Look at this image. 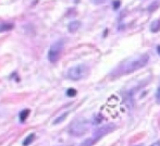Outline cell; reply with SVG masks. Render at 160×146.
Masks as SVG:
<instances>
[{
    "mask_svg": "<svg viewBox=\"0 0 160 146\" xmlns=\"http://www.w3.org/2000/svg\"><path fill=\"white\" fill-rule=\"evenodd\" d=\"M148 61H149V56L147 54H144L140 57L134 59V60H129V61L124 62L121 67L118 68L117 74L118 75L129 74V73H132L134 71H137L140 68L145 67L148 63Z\"/></svg>",
    "mask_w": 160,
    "mask_h": 146,
    "instance_id": "6da1fadb",
    "label": "cell"
},
{
    "mask_svg": "<svg viewBox=\"0 0 160 146\" xmlns=\"http://www.w3.org/2000/svg\"><path fill=\"white\" fill-rule=\"evenodd\" d=\"M89 73V69L85 65H79L72 67L68 70L67 78L72 81H80L82 78H85Z\"/></svg>",
    "mask_w": 160,
    "mask_h": 146,
    "instance_id": "7a4b0ae2",
    "label": "cell"
},
{
    "mask_svg": "<svg viewBox=\"0 0 160 146\" xmlns=\"http://www.w3.org/2000/svg\"><path fill=\"white\" fill-rule=\"evenodd\" d=\"M64 47V41L63 39H60V41H57L56 43H53L49 48V51H48V60L50 62H57L60 58L61 54H62V50H63Z\"/></svg>",
    "mask_w": 160,
    "mask_h": 146,
    "instance_id": "3957f363",
    "label": "cell"
},
{
    "mask_svg": "<svg viewBox=\"0 0 160 146\" xmlns=\"http://www.w3.org/2000/svg\"><path fill=\"white\" fill-rule=\"evenodd\" d=\"M87 132L86 120H75L70 126V134L73 136H83Z\"/></svg>",
    "mask_w": 160,
    "mask_h": 146,
    "instance_id": "277c9868",
    "label": "cell"
},
{
    "mask_svg": "<svg viewBox=\"0 0 160 146\" xmlns=\"http://www.w3.org/2000/svg\"><path fill=\"white\" fill-rule=\"evenodd\" d=\"M114 128H116L114 124H108V126H101V128H99V129H97L96 131H95V133H94V135H93V139L97 142V141L101 139L103 136H105L106 134H108V133H110L111 131H113Z\"/></svg>",
    "mask_w": 160,
    "mask_h": 146,
    "instance_id": "5b68a950",
    "label": "cell"
},
{
    "mask_svg": "<svg viewBox=\"0 0 160 146\" xmlns=\"http://www.w3.org/2000/svg\"><path fill=\"white\" fill-rule=\"evenodd\" d=\"M13 27H14L13 23H10V22H0V33H2V32H9Z\"/></svg>",
    "mask_w": 160,
    "mask_h": 146,
    "instance_id": "8992f818",
    "label": "cell"
},
{
    "mask_svg": "<svg viewBox=\"0 0 160 146\" xmlns=\"http://www.w3.org/2000/svg\"><path fill=\"white\" fill-rule=\"evenodd\" d=\"M80 26H81L80 21H72V22H70V24L68 25V30H69L70 33H75V32L80 28Z\"/></svg>",
    "mask_w": 160,
    "mask_h": 146,
    "instance_id": "52a82bcc",
    "label": "cell"
},
{
    "mask_svg": "<svg viewBox=\"0 0 160 146\" xmlns=\"http://www.w3.org/2000/svg\"><path fill=\"white\" fill-rule=\"evenodd\" d=\"M150 31L153 33H157V32L160 31V19L151 22V24H150Z\"/></svg>",
    "mask_w": 160,
    "mask_h": 146,
    "instance_id": "ba28073f",
    "label": "cell"
},
{
    "mask_svg": "<svg viewBox=\"0 0 160 146\" xmlns=\"http://www.w3.org/2000/svg\"><path fill=\"white\" fill-rule=\"evenodd\" d=\"M28 115H30V109H24V110H22V111L20 112V115H19L21 122H24V121L27 119Z\"/></svg>",
    "mask_w": 160,
    "mask_h": 146,
    "instance_id": "9c48e42d",
    "label": "cell"
},
{
    "mask_svg": "<svg viewBox=\"0 0 160 146\" xmlns=\"http://www.w3.org/2000/svg\"><path fill=\"white\" fill-rule=\"evenodd\" d=\"M34 139H35V134L34 133H32V134H30V135L27 136L26 139H24V142H23V145L24 146H28L31 144V143L33 142Z\"/></svg>",
    "mask_w": 160,
    "mask_h": 146,
    "instance_id": "30bf717a",
    "label": "cell"
},
{
    "mask_svg": "<svg viewBox=\"0 0 160 146\" xmlns=\"http://www.w3.org/2000/svg\"><path fill=\"white\" fill-rule=\"evenodd\" d=\"M95 143H96V141H95L93 137H89V139H85V141L81 144V146H93Z\"/></svg>",
    "mask_w": 160,
    "mask_h": 146,
    "instance_id": "8fae6325",
    "label": "cell"
},
{
    "mask_svg": "<svg viewBox=\"0 0 160 146\" xmlns=\"http://www.w3.org/2000/svg\"><path fill=\"white\" fill-rule=\"evenodd\" d=\"M76 94H77L76 89H69L67 91V95L69 96V97H74Z\"/></svg>",
    "mask_w": 160,
    "mask_h": 146,
    "instance_id": "7c38bea8",
    "label": "cell"
},
{
    "mask_svg": "<svg viewBox=\"0 0 160 146\" xmlns=\"http://www.w3.org/2000/svg\"><path fill=\"white\" fill-rule=\"evenodd\" d=\"M68 115V112H65V113H64V115H61V117H59V118H57V119H56V121H55V124H58V123H60V122H62V121H63L64 119H65V117H67Z\"/></svg>",
    "mask_w": 160,
    "mask_h": 146,
    "instance_id": "4fadbf2b",
    "label": "cell"
},
{
    "mask_svg": "<svg viewBox=\"0 0 160 146\" xmlns=\"http://www.w3.org/2000/svg\"><path fill=\"white\" fill-rule=\"evenodd\" d=\"M156 100L158 104H160V86L157 89V92H156Z\"/></svg>",
    "mask_w": 160,
    "mask_h": 146,
    "instance_id": "5bb4252c",
    "label": "cell"
},
{
    "mask_svg": "<svg viewBox=\"0 0 160 146\" xmlns=\"http://www.w3.org/2000/svg\"><path fill=\"white\" fill-rule=\"evenodd\" d=\"M121 2L119 1V0H116V1H113V9L114 10H117V9H119V7H120Z\"/></svg>",
    "mask_w": 160,
    "mask_h": 146,
    "instance_id": "9a60e30c",
    "label": "cell"
},
{
    "mask_svg": "<svg viewBox=\"0 0 160 146\" xmlns=\"http://www.w3.org/2000/svg\"><path fill=\"white\" fill-rule=\"evenodd\" d=\"M105 1H106V0H93V2L96 4H103Z\"/></svg>",
    "mask_w": 160,
    "mask_h": 146,
    "instance_id": "2e32d148",
    "label": "cell"
},
{
    "mask_svg": "<svg viewBox=\"0 0 160 146\" xmlns=\"http://www.w3.org/2000/svg\"><path fill=\"white\" fill-rule=\"evenodd\" d=\"M150 146H160V139H159V141H157V142L153 143V144H151Z\"/></svg>",
    "mask_w": 160,
    "mask_h": 146,
    "instance_id": "e0dca14e",
    "label": "cell"
},
{
    "mask_svg": "<svg viewBox=\"0 0 160 146\" xmlns=\"http://www.w3.org/2000/svg\"><path fill=\"white\" fill-rule=\"evenodd\" d=\"M157 52H158V54H159V56H160V45H158V46H157Z\"/></svg>",
    "mask_w": 160,
    "mask_h": 146,
    "instance_id": "ac0fdd59",
    "label": "cell"
},
{
    "mask_svg": "<svg viewBox=\"0 0 160 146\" xmlns=\"http://www.w3.org/2000/svg\"><path fill=\"white\" fill-rule=\"evenodd\" d=\"M136 146H140V145H136Z\"/></svg>",
    "mask_w": 160,
    "mask_h": 146,
    "instance_id": "d6986e66",
    "label": "cell"
}]
</instances>
